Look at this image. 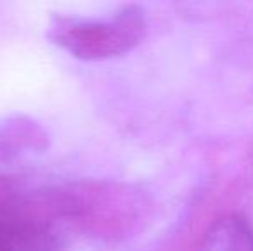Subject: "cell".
<instances>
[{"label":"cell","mask_w":253,"mask_h":251,"mask_svg":"<svg viewBox=\"0 0 253 251\" xmlns=\"http://www.w3.org/2000/svg\"><path fill=\"white\" fill-rule=\"evenodd\" d=\"M59 220L42 191L0 201V251H60Z\"/></svg>","instance_id":"obj_3"},{"label":"cell","mask_w":253,"mask_h":251,"mask_svg":"<svg viewBox=\"0 0 253 251\" xmlns=\"http://www.w3.org/2000/svg\"><path fill=\"white\" fill-rule=\"evenodd\" d=\"M17 193V179L12 176L0 174V201Z\"/></svg>","instance_id":"obj_6"},{"label":"cell","mask_w":253,"mask_h":251,"mask_svg":"<svg viewBox=\"0 0 253 251\" xmlns=\"http://www.w3.org/2000/svg\"><path fill=\"white\" fill-rule=\"evenodd\" d=\"M200 251H253V229L241 215H226L209 229Z\"/></svg>","instance_id":"obj_5"},{"label":"cell","mask_w":253,"mask_h":251,"mask_svg":"<svg viewBox=\"0 0 253 251\" xmlns=\"http://www.w3.org/2000/svg\"><path fill=\"white\" fill-rule=\"evenodd\" d=\"M42 194L59 224L100 241L131 238L150 218L148 196L124 182L86 179L42 189Z\"/></svg>","instance_id":"obj_1"},{"label":"cell","mask_w":253,"mask_h":251,"mask_svg":"<svg viewBox=\"0 0 253 251\" xmlns=\"http://www.w3.org/2000/svg\"><path fill=\"white\" fill-rule=\"evenodd\" d=\"M147 33L143 9L126 5L102 19L53 16L48 26L52 43L81 61H105L131 52Z\"/></svg>","instance_id":"obj_2"},{"label":"cell","mask_w":253,"mask_h":251,"mask_svg":"<svg viewBox=\"0 0 253 251\" xmlns=\"http://www.w3.org/2000/svg\"><path fill=\"white\" fill-rule=\"evenodd\" d=\"M50 144V134L37 119L12 114L0 119V164L23 155L42 153Z\"/></svg>","instance_id":"obj_4"}]
</instances>
